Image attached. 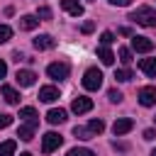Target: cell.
Instances as JSON below:
<instances>
[{"mask_svg":"<svg viewBox=\"0 0 156 156\" xmlns=\"http://www.w3.org/2000/svg\"><path fill=\"white\" fill-rule=\"evenodd\" d=\"M115 78H117L119 83H127V80H132L134 76H132V71H129V68H119V71H115Z\"/></svg>","mask_w":156,"mask_h":156,"instance_id":"7402d4cb","label":"cell"},{"mask_svg":"<svg viewBox=\"0 0 156 156\" xmlns=\"http://www.w3.org/2000/svg\"><path fill=\"white\" fill-rule=\"evenodd\" d=\"M112 41H115V34L112 32H102L100 34V46H110Z\"/></svg>","mask_w":156,"mask_h":156,"instance_id":"484cf974","label":"cell"},{"mask_svg":"<svg viewBox=\"0 0 156 156\" xmlns=\"http://www.w3.org/2000/svg\"><path fill=\"white\" fill-rule=\"evenodd\" d=\"M139 102L144 107H154L156 105V85H144L139 90Z\"/></svg>","mask_w":156,"mask_h":156,"instance_id":"5b68a950","label":"cell"},{"mask_svg":"<svg viewBox=\"0 0 156 156\" xmlns=\"http://www.w3.org/2000/svg\"><path fill=\"white\" fill-rule=\"evenodd\" d=\"M68 73H71V66H68L66 61H54V63L46 66V76H49L51 80H66Z\"/></svg>","mask_w":156,"mask_h":156,"instance_id":"7a4b0ae2","label":"cell"},{"mask_svg":"<svg viewBox=\"0 0 156 156\" xmlns=\"http://www.w3.org/2000/svg\"><path fill=\"white\" fill-rule=\"evenodd\" d=\"M15 149H17V144L12 139H7L0 144V156H15Z\"/></svg>","mask_w":156,"mask_h":156,"instance_id":"44dd1931","label":"cell"},{"mask_svg":"<svg viewBox=\"0 0 156 156\" xmlns=\"http://www.w3.org/2000/svg\"><path fill=\"white\" fill-rule=\"evenodd\" d=\"M46 122H49V124H63V122H66V110H61V107H58V110H56V107L49 110V112H46Z\"/></svg>","mask_w":156,"mask_h":156,"instance_id":"9a60e30c","label":"cell"},{"mask_svg":"<svg viewBox=\"0 0 156 156\" xmlns=\"http://www.w3.org/2000/svg\"><path fill=\"white\" fill-rule=\"evenodd\" d=\"M10 37H12V29H10L7 24H0V44H5Z\"/></svg>","mask_w":156,"mask_h":156,"instance_id":"83f0119b","label":"cell"},{"mask_svg":"<svg viewBox=\"0 0 156 156\" xmlns=\"http://www.w3.org/2000/svg\"><path fill=\"white\" fill-rule=\"evenodd\" d=\"M5 76H7V63H5L2 58H0V80H2Z\"/></svg>","mask_w":156,"mask_h":156,"instance_id":"836d02e7","label":"cell"},{"mask_svg":"<svg viewBox=\"0 0 156 156\" xmlns=\"http://www.w3.org/2000/svg\"><path fill=\"white\" fill-rule=\"evenodd\" d=\"M88 2H93V0H88Z\"/></svg>","mask_w":156,"mask_h":156,"instance_id":"f35d334b","label":"cell"},{"mask_svg":"<svg viewBox=\"0 0 156 156\" xmlns=\"http://www.w3.org/2000/svg\"><path fill=\"white\" fill-rule=\"evenodd\" d=\"M39 100H41V102H54V100H58V88H54V85L39 88Z\"/></svg>","mask_w":156,"mask_h":156,"instance_id":"7c38bea8","label":"cell"},{"mask_svg":"<svg viewBox=\"0 0 156 156\" xmlns=\"http://www.w3.org/2000/svg\"><path fill=\"white\" fill-rule=\"evenodd\" d=\"M132 127H134V119H129V117H122V119H115V124H112V132H115V136H122V134L132 132Z\"/></svg>","mask_w":156,"mask_h":156,"instance_id":"9c48e42d","label":"cell"},{"mask_svg":"<svg viewBox=\"0 0 156 156\" xmlns=\"http://www.w3.org/2000/svg\"><path fill=\"white\" fill-rule=\"evenodd\" d=\"M102 85V71L100 68H88L83 76V88L85 90H98Z\"/></svg>","mask_w":156,"mask_h":156,"instance_id":"3957f363","label":"cell"},{"mask_svg":"<svg viewBox=\"0 0 156 156\" xmlns=\"http://www.w3.org/2000/svg\"><path fill=\"white\" fill-rule=\"evenodd\" d=\"M154 122H156V117H154Z\"/></svg>","mask_w":156,"mask_h":156,"instance_id":"74e56055","label":"cell"},{"mask_svg":"<svg viewBox=\"0 0 156 156\" xmlns=\"http://www.w3.org/2000/svg\"><path fill=\"white\" fill-rule=\"evenodd\" d=\"M93 29H95V22H83V24H80V32H83V34H90Z\"/></svg>","mask_w":156,"mask_h":156,"instance_id":"4dcf8cb0","label":"cell"},{"mask_svg":"<svg viewBox=\"0 0 156 156\" xmlns=\"http://www.w3.org/2000/svg\"><path fill=\"white\" fill-rule=\"evenodd\" d=\"M132 49L139 51V54H149L154 49V41L146 39V37H132Z\"/></svg>","mask_w":156,"mask_h":156,"instance_id":"ba28073f","label":"cell"},{"mask_svg":"<svg viewBox=\"0 0 156 156\" xmlns=\"http://www.w3.org/2000/svg\"><path fill=\"white\" fill-rule=\"evenodd\" d=\"M73 134H76L78 139H93V134H90L88 127H73Z\"/></svg>","mask_w":156,"mask_h":156,"instance_id":"cb8c5ba5","label":"cell"},{"mask_svg":"<svg viewBox=\"0 0 156 156\" xmlns=\"http://www.w3.org/2000/svg\"><path fill=\"white\" fill-rule=\"evenodd\" d=\"M10 124H12V115L0 112V129H5V127H10Z\"/></svg>","mask_w":156,"mask_h":156,"instance_id":"f1b7e54d","label":"cell"},{"mask_svg":"<svg viewBox=\"0 0 156 156\" xmlns=\"http://www.w3.org/2000/svg\"><path fill=\"white\" fill-rule=\"evenodd\" d=\"M20 156H32V154H27V151H24V154H20Z\"/></svg>","mask_w":156,"mask_h":156,"instance_id":"d590c367","label":"cell"},{"mask_svg":"<svg viewBox=\"0 0 156 156\" xmlns=\"http://www.w3.org/2000/svg\"><path fill=\"white\" fill-rule=\"evenodd\" d=\"M98 58H100L105 66H112V63H115V54H112L107 46H100V49H98Z\"/></svg>","mask_w":156,"mask_h":156,"instance_id":"d6986e66","label":"cell"},{"mask_svg":"<svg viewBox=\"0 0 156 156\" xmlns=\"http://www.w3.org/2000/svg\"><path fill=\"white\" fill-rule=\"evenodd\" d=\"M107 2H110V5H117V7H127L132 0H107Z\"/></svg>","mask_w":156,"mask_h":156,"instance_id":"1f68e13d","label":"cell"},{"mask_svg":"<svg viewBox=\"0 0 156 156\" xmlns=\"http://www.w3.org/2000/svg\"><path fill=\"white\" fill-rule=\"evenodd\" d=\"M15 80H17V85H22V88H29V85H34V83H37V73H34V71H27V68H22V71H17Z\"/></svg>","mask_w":156,"mask_h":156,"instance_id":"52a82bcc","label":"cell"},{"mask_svg":"<svg viewBox=\"0 0 156 156\" xmlns=\"http://www.w3.org/2000/svg\"><path fill=\"white\" fill-rule=\"evenodd\" d=\"M107 98H110V102H117V105L122 102V93H119L117 88H110V90H107Z\"/></svg>","mask_w":156,"mask_h":156,"instance_id":"4316f807","label":"cell"},{"mask_svg":"<svg viewBox=\"0 0 156 156\" xmlns=\"http://www.w3.org/2000/svg\"><path fill=\"white\" fill-rule=\"evenodd\" d=\"M20 117H22L24 122L39 124V115H37V110H34V107H22V110H20Z\"/></svg>","mask_w":156,"mask_h":156,"instance_id":"ac0fdd59","label":"cell"},{"mask_svg":"<svg viewBox=\"0 0 156 156\" xmlns=\"http://www.w3.org/2000/svg\"><path fill=\"white\" fill-rule=\"evenodd\" d=\"M61 141H63L61 134H56V132H46V134L41 136V151H44V154H51V151H56V149L61 146Z\"/></svg>","mask_w":156,"mask_h":156,"instance_id":"277c9868","label":"cell"},{"mask_svg":"<svg viewBox=\"0 0 156 156\" xmlns=\"http://www.w3.org/2000/svg\"><path fill=\"white\" fill-rule=\"evenodd\" d=\"M144 139H146V141L156 139V129H146V132H144Z\"/></svg>","mask_w":156,"mask_h":156,"instance_id":"d6a6232c","label":"cell"},{"mask_svg":"<svg viewBox=\"0 0 156 156\" xmlns=\"http://www.w3.org/2000/svg\"><path fill=\"white\" fill-rule=\"evenodd\" d=\"M54 46H56V39L51 34H39L34 39V49H39V51H46V49H54Z\"/></svg>","mask_w":156,"mask_h":156,"instance_id":"30bf717a","label":"cell"},{"mask_svg":"<svg viewBox=\"0 0 156 156\" xmlns=\"http://www.w3.org/2000/svg\"><path fill=\"white\" fill-rule=\"evenodd\" d=\"M139 68H141L149 78H156V58H141V61H139Z\"/></svg>","mask_w":156,"mask_h":156,"instance_id":"2e32d148","label":"cell"},{"mask_svg":"<svg viewBox=\"0 0 156 156\" xmlns=\"http://www.w3.org/2000/svg\"><path fill=\"white\" fill-rule=\"evenodd\" d=\"M37 17H41V20H49V17H51V10H49V7H39V10H37Z\"/></svg>","mask_w":156,"mask_h":156,"instance_id":"f546056e","label":"cell"},{"mask_svg":"<svg viewBox=\"0 0 156 156\" xmlns=\"http://www.w3.org/2000/svg\"><path fill=\"white\" fill-rule=\"evenodd\" d=\"M61 7L71 15V17H80L83 15V5L78 0H61Z\"/></svg>","mask_w":156,"mask_h":156,"instance_id":"5bb4252c","label":"cell"},{"mask_svg":"<svg viewBox=\"0 0 156 156\" xmlns=\"http://www.w3.org/2000/svg\"><path fill=\"white\" fill-rule=\"evenodd\" d=\"M119 34H122V37H129L132 29H129V27H119Z\"/></svg>","mask_w":156,"mask_h":156,"instance_id":"e575fe53","label":"cell"},{"mask_svg":"<svg viewBox=\"0 0 156 156\" xmlns=\"http://www.w3.org/2000/svg\"><path fill=\"white\" fill-rule=\"evenodd\" d=\"M37 127H39V124H32V122H24V124H20V129H17V136H20L22 141H32V136H34V132H37Z\"/></svg>","mask_w":156,"mask_h":156,"instance_id":"4fadbf2b","label":"cell"},{"mask_svg":"<svg viewBox=\"0 0 156 156\" xmlns=\"http://www.w3.org/2000/svg\"><path fill=\"white\" fill-rule=\"evenodd\" d=\"M88 129H90L93 136H98V134L105 132V122H102V119H90V122H88Z\"/></svg>","mask_w":156,"mask_h":156,"instance_id":"ffe728a7","label":"cell"},{"mask_svg":"<svg viewBox=\"0 0 156 156\" xmlns=\"http://www.w3.org/2000/svg\"><path fill=\"white\" fill-rule=\"evenodd\" d=\"M2 98H5L10 105H20V93H17L12 85H2Z\"/></svg>","mask_w":156,"mask_h":156,"instance_id":"e0dca14e","label":"cell"},{"mask_svg":"<svg viewBox=\"0 0 156 156\" xmlns=\"http://www.w3.org/2000/svg\"><path fill=\"white\" fill-rule=\"evenodd\" d=\"M129 20H134L141 27H156V10L149 7V5H141V7L129 12Z\"/></svg>","mask_w":156,"mask_h":156,"instance_id":"6da1fadb","label":"cell"},{"mask_svg":"<svg viewBox=\"0 0 156 156\" xmlns=\"http://www.w3.org/2000/svg\"><path fill=\"white\" fill-rule=\"evenodd\" d=\"M66 156H95L90 149H83V146H76V149H71Z\"/></svg>","mask_w":156,"mask_h":156,"instance_id":"d4e9b609","label":"cell"},{"mask_svg":"<svg viewBox=\"0 0 156 156\" xmlns=\"http://www.w3.org/2000/svg\"><path fill=\"white\" fill-rule=\"evenodd\" d=\"M119 61H122L124 66H129V63H132V49H127V46H119Z\"/></svg>","mask_w":156,"mask_h":156,"instance_id":"603a6c76","label":"cell"},{"mask_svg":"<svg viewBox=\"0 0 156 156\" xmlns=\"http://www.w3.org/2000/svg\"><path fill=\"white\" fill-rule=\"evenodd\" d=\"M71 110H73L76 115H85V112H90V110H93V100H90V98H85V95H78V98L71 102Z\"/></svg>","mask_w":156,"mask_h":156,"instance_id":"8992f818","label":"cell"},{"mask_svg":"<svg viewBox=\"0 0 156 156\" xmlns=\"http://www.w3.org/2000/svg\"><path fill=\"white\" fill-rule=\"evenodd\" d=\"M151 156H156V149H154V151H151Z\"/></svg>","mask_w":156,"mask_h":156,"instance_id":"8d00e7d4","label":"cell"},{"mask_svg":"<svg viewBox=\"0 0 156 156\" xmlns=\"http://www.w3.org/2000/svg\"><path fill=\"white\" fill-rule=\"evenodd\" d=\"M39 17L37 15H22L20 17V29H24V32H32V29H37L39 27Z\"/></svg>","mask_w":156,"mask_h":156,"instance_id":"8fae6325","label":"cell"}]
</instances>
